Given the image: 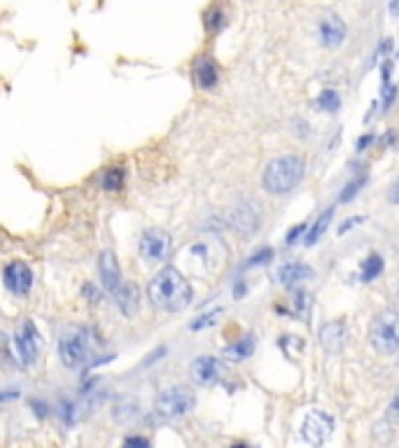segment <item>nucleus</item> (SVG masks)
Instances as JSON below:
<instances>
[{"label":"nucleus","instance_id":"obj_1","mask_svg":"<svg viewBox=\"0 0 399 448\" xmlns=\"http://www.w3.org/2000/svg\"><path fill=\"white\" fill-rule=\"evenodd\" d=\"M148 294H150V302L159 311L180 313V311H185L192 304V294L194 292H192L190 280L178 269L166 267L150 280Z\"/></svg>","mask_w":399,"mask_h":448},{"label":"nucleus","instance_id":"obj_2","mask_svg":"<svg viewBox=\"0 0 399 448\" xmlns=\"http://www.w3.org/2000/svg\"><path fill=\"white\" fill-rule=\"evenodd\" d=\"M304 159L299 155H283L275 157L273 161H269V166L264 168L262 185L269 194H287L301 182L304 178Z\"/></svg>","mask_w":399,"mask_h":448},{"label":"nucleus","instance_id":"obj_3","mask_svg":"<svg viewBox=\"0 0 399 448\" xmlns=\"http://www.w3.org/2000/svg\"><path fill=\"white\" fill-rule=\"evenodd\" d=\"M96 355V339L89 327H68L58 339V357L68 369H78L89 364Z\"/></svg>","mask_w":399,"mask_h":448},{"label":"nucleus","instance_id":"obj_4","mask_svg":"<svg viewBox=\"0 0 399 448\" xmlns=\"http://www.w3.org/2000/svg\"><path fill=\"white\" fill-rule=\"evenodd\" d=\"M369 341L380 355H392L399 350V311L385 309L374 315L369 325Z\"/></svg>","mask_w":399,"mask_h":448},{"label":"nucleus","instance_id":"obj_5","mask_svg":"<svg viewBox=\"0 0 399 448\" xmlns=\"http://www.w3.org/2000/svg\"><path fill=\"white\" fill-rule=\"evenodd\" d=\"M194 406H196V394L187 385H168L155 399L157 414L168 418V421L185 418L190 411H194Z\"/></svg>","mask_w":399,"mask_h":448},{"label":"nucleus","instance_id":"obj_6","mask_svg":"<svg viewBox=\"0 0 399 448\" xmlns=\"http://www.w3.org/2000/svg\"><path fill=\"white\" fill-rule=\"evenodd\" d=\"M40 350H43V339H40V332L35 327L33 320H21L19 327L14 332V352L16 359L23 364V367H33L40 357Z\"/></svg>","mask_w":399,"mask_h":448},{"label":"nucleus","instance_id":"obj_7","mask_svg":"<svg viewBox=\"0 0 399 448\" xmlns=\"http://www.w3.org/2000/svg\"><path fill=\"white\" fill-rule=\"evenodd\" d=\"M334 434V418L322 409H310L301 421V437L313 448H320Z\"/></svg>","mask_w":399,"mask_h":448},{"label":"nucleus","instance_id":"obj_8","mask_svg":"<svg viewBox=\"0 0 399 448\" xmlns=\"http://www.w3.org/2000/svg\"><path fill=\"white\" fill-rule=\"evenodd\" d=\"M171 245H173V240L166 229L152 227V229H145L143 236H140L138 250H140V257L148 264H157V262H163V259L171 255Z\"/></svg>","mask_w":399,"mask_h":448},{"label":"nucleus","instance_id":"obj_9","mask_svg":"<svg viewBox=\"0 0 399 448\" xmlns=\"http://www.w3.org/2000/svg\"><path fill=\"white\" fill-rule=\"evenodd\" d=\"M3 282L5 287L16 294V297H23V294L31 292L33 287V271L28 267L26 262H21V259H14V262L5 264L3 269Z\"/></svg>","mask_w":399,"mask_h":448},{"label":"nucleus","instance_id":"obj_10","mask_svg":"<svg viewBox=\"0 0 399 448\" xmlns=\"http://www.w3.org/2000/svg\"><path fill=\"white\" fill-rule=\"evenodd\" d=\"M98 276H101L103 287L110 294H115L122 287V269H119V262H117L115 250H110V247H105L101 255H98Z\"/></svg>","mask_w":399,"mask_h":448},{"label":"nucleus","instance_id":"obj_11","mask_svg":"<svg viewBox=\"0 0 399 448\" xmlns=\"http://www.w3.org/2000/svg\"><path fill=\"white\" fill-rule=\"evenodd\" d=\"M190 376H192V381L198 383V385H215L222 376L220 359L210 357V355L196 357L194 362L190 364Z\"/></svg>","mask_w":399,"mask_h":448},{"label":"nucleus","instance_id":"obj_12","mask_svg":"<svg viewBox=\"0 0 399 448\" xmlns=\"http://www.w3.org/2000/svg\"><path fill=\"white\" fill-rule=\"evenodd\" d=\"M229 222L231 227H236L240 234H255L257 224H260V210H257V203H240L231 210L229 215Z\"/></svg>","mask_w":399,"mask_h":448},{"label":"nucleus","instance_id":"obj_13","mask_svg":"<svg viewBox=\"0 0 399 448\" xmlns=\"http://www.w3.org/2000/svg\"><path fill=\"white\" fill-rule=\"evenodd\" d=\"M318 31H320L322 45H327V47H339L345 40V23L339 19L337 14L320 16Z\"/></svg>","mask_w":399,"mask_h":448},{"label":"nucleus","instance_id":"obj_14","mask_svg":"<svg viewBox=\"0 0 399 448\" xmlns=\"http://www.w3.org/2000/svg\"><path fill=\"white\" fill-rule=\"evenodd\" d=\"M275 278H278L280 285L292 287V285H299V282L313 278V269L306 267V264H299V262H287L278 269Z\"/></svg>","mask_w":399,"mask_h":448},{"label":"nucleus","instance_id":"obj_15","mask_svg":"<svg viewBox=\"0 0 399 448\" xmlns=\"http://www.w3.org/2000/svg\"><path fill=\"white\" fill-rule=\"evenodd\" d=\"M113 297H115V304L119 306V311L126 317H131V315L138 313V309H140V294H138V287L133 285V282H122V287L113 294Z\"/></svg>","mask_w":399,"mask_h":448},{"label":"nucleus","instance_id":"obj_16","mask_svg":"<svg viewBox=\"0 0 399 448\" xmlns=\"http://www.w3.org/2000/svg\"><path fill=\"white\" fill-rule=\"evenodd\" d=\"M320 341L330 352H339L341 346L345 344V325L341 320L327 322V325L320 329Z\"/></svg>","mask_w":399,"mask_h":448},{"label":"nucleus","instance_id":"obj_17","mask_svg":"<svg viewBox=\"0 0 399 448\" xmlns=\"http://www.w3.org/2000/svg\"><path fill=\"white\" fill-rule=\"evenodd\" d=\"M194 75L201 89H213L217 85V66L210 56H198L196 66H194Z\"/></svg>","mask_w":399,"mask_h":448},{"label":"nucleus","instance_id":"obj_18","mask_svg":"<svg viewBox=\"0 0 399 448\" xmlns=\"http://www.w3.org/2000/svg\"><path fill=\"white\" fill-rule=\"evenodd\" d=\"M138 416H140V404L133 397L119 399V402L113 406V421L119 423V425H128V423H133Z\"/></svg>","mask_w":399,"mask_h":448},{"label":"nucleus","instance_id":"obj_19","mask_svg":"<svg viewBox=\"0 0 399 448\" xmlns=\"http://www.w3.org/2000/svg\"><path fill=\"white\" fill-rule=\"evenodd\" d=\"M252 350H255V339H252V336H245V339L236 341V344L227 346L225 350H222V355L227 359H231V362H240V359L250 357Z\"/></svg>","mask_w":399,"mask_h":448},{"label":"nucleus","instance_id":"obj_20","mask_svg":"<svg viewBox=\"0 0 399 448\" xmlns=\"http://www.w3.org/2000/svg\"><path fill=\"white\" fill-rule=\"evenodd\" d=\"M124 180H126V170L122 166H110L105 173L101 175V187L108 192H117L124 187Z\"/></svg>","mask_w":399,"mask_h":448},{"label":"nucleus","instance_id":"obj_21","mask_svg":"<svg viewBox=\"0 0 399 448\" xmlns=\"http://www.w3.org/2000/svg\"><path fill=\"white\" fill-rule=\"evenodd\" d=\"M332 215H334V208H330V210H325L318 220H315V224L310 227V232L306 234V238H304V245L306 247H310V245H315L318 243V238L322 234L327 232V227H330V222H332Z\"/></svg>","mask_w":399,"mask_h":448},{"label":"nucleus","instance_id":"obj_22","mask_svg":"<svg viewBox=\"0 0 399 448\" xmlns=\"http://www.w3.org/2000/svg\"><path fill=\"white\" fill-rule=\"evenodd\" d=\"M380 271H383V257L376 255V252H372V255L362 262V280L372 282L376 276H380Z\"/></svg>","mask_w":399,"mask_h":448},{"label":"nucleus","instance_id":"obj_23","mask_svg":"<svg viewBox=\"0 0 399 448\" xmlns=\"http://www.w3.org/2000/svg\"><path fill=\"white\" fill-rule=\"evenodd\" d=\"M320 105L327 112H337L339 105H341V98H339V93L334 91V89H325V91L320 93Z\"/></svg>","mask_w":399,"mask_h":448},{"label":"nucleus","instance_id":"obj_24","mask_svg":"<svg viewBox=\"0 0 399 448\" xmlns=\"http://www.w3.org/2000/svg\"><path fill=\"white\" fill-rule=\"evenodd\" d=\"M222 23H225V14H222L220 8H210L208 14H205V26H208V31H220Z\"/></svg>","mask_w":399,"mask_h":448},{"label":"nucleus","instance_id":"obj_25","mask_svg":"<svg viewBox=\"0 0 399 448\" xmlns=\"http://www.w3.org/2000/svg\"><path fill=\"white\" fill-rule=\"evenodd\" d=\"M271 257H273V250H271V247H262V250L257 252V255L248 257V262H245V269H255V267H262V264L271 262Z\"/></svg>","mask_w":399,"mask_h":448},{"label":"nucleus","instance_id":"obj_26","mask_svg":"<svg viewBox=\"0 0 399 448\" xmlns=\"http://www.w3.org/2000/svg\"><path fill=\"white\" fill-rule=\"evenodd\" d=\"M222 313V309H215L213 313H205V315H198V320H194L190 325V329H203V327H208V325H213V322L217 320V315Z\"/></svg>","mask_w":399,"mask_h":448},{"label":"nucleus","instance_id":"obj_27","mask_svg":"<svg viewBox=\"0 0 399 448\" xmlns=\"http://www.w3.org/2000/svg\"><path fill=\"white\" fill-rule=\"evenodd\" d=\"M385 416H388V421L392 423H399V388L392 394V402L388 404V411H385Z\"/></svg>","mask_w":399,"mask_h":448},{"label":"nucleus","instance_id":"obj_28","mask_svg":"<svg viewBox=\"0 0 399 448\" xmlns=\"http://www.w3.org/2000/svg\"><path fill=\"white\" fill-rule=\"evenodd\" d=\"M122 448H152V444L145 437H138V434H133V437H126Z\"/></svg>","mask_w":399,"mask_h":448},{"label":"nucleus","instance_id":"obj_29","mask_svg":"<svg viewBox=\"0 0 399 448\" xmlns=\"http://www.w3.org/2000/svg\"><path fill=\"white\" fill-rule=\"evenodd\" d=\"M362 182H365V178H357V180H353V182H350V185H348V190H345V192L341 194V201H350V199H353L355 194L360 192Z\"/></svg>","mask_w":399,"mask_h":448},{"label":"nucleus","instance_id":"obj_30","mask_svg":"<svg viewBox=\"0 0 399 448\" xmlns=\"http://www.w3.org/2000/svg\"><path fill=\"white\" fill-rule=\"evenodd\" d=\"M360 222H365V217H362V215H357V217H348V220H345V222L341 224V227H339V236H343L345 232H350V229L357 227V224H360Z\"/></svg>","mask_w":399,"mask_h":448},{"label":"nucleus","instance_id":"obj_31","mask_svg":"<svg viewBox=\"0 0 399 448\" xmlns=\"http://www.w3.org/2000/svg\"><path fill=\"white\" fill-rule=\"evenodd\" d=\"M306 227H308V224H306V222H304V224H299V227H295V229H292V232H290V234H287V238H285V243H287V245H292V243H295V238H297V236H299V234H301V232H306Z\"/></svg>","mask_w":399,"mask_h":448},{"label":"nucleus","instance_id":"obj_32","mask_svg":"<svg viewBox=\"0 0 399 448\" xmlns=\"http://www.w3.org/2000/svg\"><path fill=\"white\" fill-rule=\"evenodd\" d=\"M372 140H374V135H365V138H360V140H357V150H365Z\"/></svg>","mask_w":399,"mask_h":448},{"label":"nucleus","instance_id":"obj_33","mask_svg":"<svg viewBox=\"0 0 399 448\" xmlns=\"http://www.w3.org/2000/svg\"><path fill=\"white\" fill-rule=\"evenodd\" d=\"M243 292H245V285H243V282H238V285H236V299L243 297Z\"/></svg>","mask_w":399,"mask_h":448},{"label":"nucleus","instance_id":"obj_34","mask_svg":"<svg viewBox=\"0 0 399 448\" xmlns=\"http://www.w3.org/2000/svg\"><path fill=\"white\" fill-rule=\"evenodd\" d=\"M390 12L392 14H399V3H390Z\"/></svg>","mask_w":399,"mask_h":448},{"label":"nucleus","instance_id":"obj_35","mask_svg":"<svg viewBox=\"0 0 399 448\" xmlns=\"http://www.w3.org/2000/svg\"><path fill=\"white\" fill-rule=\"evenodd\" d=\"M231 448H252V446H248V444H233Z\"/></svg>","mask_w":399,"mask_h":448},{"label":"nucleus","instance_id":"obj_36","mask_svg":"<svg viewBox=\"0 0 399 448\" xmlns=\"http://www.w3.org/2000/svg\"><path fill=\"white\" fill-rule=\"evenodd\" d=\"M0 245H3V238H0Z\"/></svg>","mask_w":399,"mask_h":448},{"label":"nucleus","instance_id":"obj_37","mask_svg":"<svg viewBox=\"0 0 399 448\" xmlns=\"http://www.w3.org/2000/svg\"><path fill=\"white\" fill-rule=\"evenodd\" d=\"M397 187H399V185H397Z\"/></svg>","mask_w":399,"mask_h":448}]
</instances>
